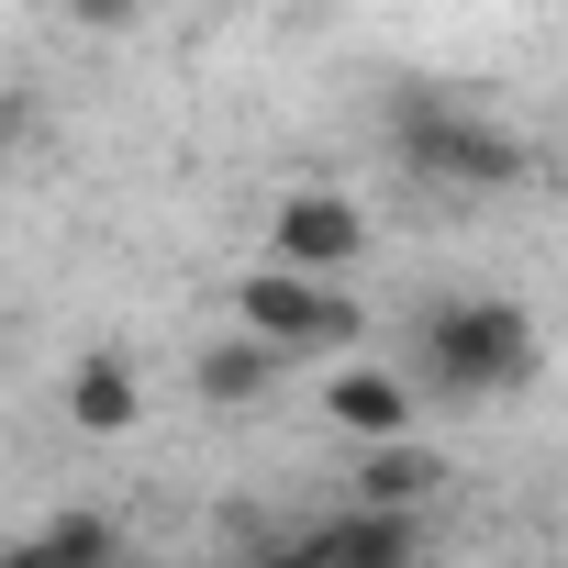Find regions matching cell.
Wrapping results in <instances>:
<instances>
[{"instance_id":"1","label":"cell","mask_w":568,"mask_h":568,"mask_svg":"<svg viewBox=\"0 0 568 568\" xmlns=\"http://www.w3.org/2000/svg\"><path fill=\"white\" fill-rule=\"evenodd\" d=\"M535 324H524V302H501V291H457V302H435L424 313V335H413V379L435 390V402H513L524 379H535Z\"/></svg>"},{"instance_id":"2","label":"cell","mask_w":568,"mask_h":568,"mask_svg":"<svg viewBox=\"0 0 568 568\" xmlns=\"http://www.w3.org/2000/svg\"><path fill=\"white\" fill-rule=\"evenodd\" d=\"M234 324H256L267 346H291V357H335V346L368 335V313L335 291L324 267H278V256L234 278Z\"/></svg>"},{"instance_id":"3","label":"cell","mask_w":568,"mask_h":568,"mask_svg":"<svg viewBox=\"0 0 568 568\" xmlns=\"http://www.w3.org/2000/svg\"><path fill=\"white\" fill-rule=\"evenodd\" d=\"M402 168L435 179V190H513L535 156H524V134H501L479 112H413L402 123Z\"/></svg>"},{"instance_id":"4","label":"cell","mask_w":568,"mask_h":568,"mask_svg":"<svg viewBox=\"0 0 568 568\" xmlns=\"http://www.w3.org/2000/svg\"><path fill=\"white\" fill-rule=\"evenodd\" d=\"M267 256L278 267H357L368 256V212L357 201H335V190H291V201H278V223H267Z\"/></svg>"},{"instance_id":"5","label":"cell","mask_w":568,"mask_h":568,"mask_svg":"<svg viewBox=\"0 0 568 568\" xmlns=\"http://www.w3.org/2000/svg\"><path fill=\"white\" fill-rule=\"evenodd\" d=\"M413 513H390V501H357V513H335V524H302L291 535V557H313V568H413Z\"/></svg>"},{"instance_id":"6","label":"cell","mask_w":568,"mask_h":568,"mask_svg":"<svg viewBox=\"0 0 568 568\" xmlns=\"http://www.w3.org/2000/svg\"><path fill=\"white\" fill-rule=\"evenodd\" d=\"M291 368H302L291 346H267L256 324H234L223 346H201V368H190V379H201V402H267V390L291 379Z\"/></svg>"},{"instance_id":"7","label":"cell","mask_w":568,"mask_h":568,"mask_svg":"<svg viewBox=\"0 0 568 568\" xmlns=\"http://www.w3.org/2000/svg\"><path fill=\"white\" fill-rule=\"evenodd\" d=\"M134 413H145V390H134V357H123V346H90V357L68 368V424H79V435H123Z\"/></svg>"},{"instance_id":"8","label":"cell","mask_w":568,"mask_h":568,"mask_svg":"<svg viewBox=\"0 0 568 568\" xmlns=\"http://www.w3.org/2000/svg\"><path fill=\"white\" fill-rule=\"evenodd\" d=\"M413 379H390V368H335L324 379V413L346 424V435H413Z\"/></svg>"},{"instance_id":"9","label":"cell","mask_w":568,"mask_h":568,"mask_svg":"<svg viewBox=\"0 0 568 568\" xmlns=\"http://www.w3.org/2000/svg\"><path fill=\"white\" fill-rule=\"evenodd\" d=\"M435 479H446V468H435L413 435H368V457H357V479H346V490H357V501H390V513H413Z\"/></svg>"},{"instance_id":"10","label":"cell","mask_w":568,"mask_h":568,"mask_svg":"<svg viewBox=\"0 0 568 568\" xmlns=\"http://www.w3.org/2000/svg\"><path fill=\"white\" fill-rule=\"evenodd\" d=\"M112 546H123L112 513H57V524L23 535V568H68V557H112Z\"/></svg>"},{"instance_id":"11","label":"cell","mask_w":568,"mask_h":568,"mask_svg":"<svg viewBox=\"0 0 568 568\" xmlns=\"http://www.w3.org/2000/svg\"><path fill=\"white\" fill-rule=\"evenodd\" d=\"M134 12H145V0H68V23H79V34H123Z\"/></svg>"},{"instance_id":"12","label":"cell","mask_w":568,"mask_h":568,"mask_svg":"<svg viewBox=\"0 0 568 568\" xmlns=\"http://www.w3.org/2000/svg\"><path fill=\"white\" fill-rule=\"evenodd\" d=\"M34 123H45V112H34V90H12V79H0V156H12Z\"/></svg>"}]
</instances>
